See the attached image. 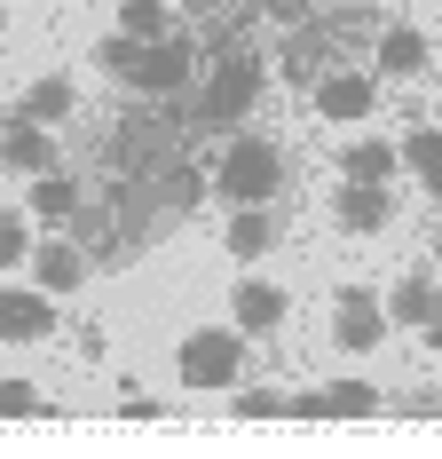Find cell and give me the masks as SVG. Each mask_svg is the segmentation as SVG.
Instances as JSON below:
<instances>
[{
	"label": "cell",
	"instance_id": "obj_1",
	"mask_svg": "<svg viewBox=\"0 0 442 459\" xmlns=\"http://www.w3.org/2000/svg\"><path fill=\"white\" fill-rule=\"evenodd\" d=\"M214 190L229 206H268L276 190H285V151L268 135H229L214 159Z\"/></svg>",
	"mask_w": 442,
	"mask_h": 459
},
{
	"label": "cell",
	"instance_id": "obj_2",
	"mask_svg": "<svg viewBox=\"0 0 442 459\" xmlns=\"http://www.w3.org/2000/svg\"><path fill=\"white\" fill-rule=\"evenodd\" d=\"M206 64H214V72H206V95H198V119H206V127H237V119L253 111L261 80H268V72H261V56L237 40V48H214Z\"/></svg>",
	"mask_w": 442,
	"mask_h": 459
},
{
	"label": "cell",
	"instance_id": "obj_3",
	"mask_svg": "<svg viewBox=\"0 0 442 459\" xmlns=\"http://www.w3.org/2000/svg\"><path fill=\"white\" fill-rule=\"evenodd\" d=\"M206 72V40L190 32V24H174L166 40H142V64H134V88L142 95H182L190 80Z\"/></svg>",
	"mask_w": 442,
	"mask_h": 459
},
{
	"label": "cell",
	"instance_id": "obj_4",
	"mask_svg": "<svg viewBox=\"0 0 442 459\" xmlns=\"http://www.w3.org/2000/svg\"><path fill=\"white\" fill-rule=\"evenodd\" d=\"M237 372H245V333L237 325H198L182 341V380L190 388H237Z\"/></svg>",
	"mask_w": 442,
	"mask_h": 459
},
{
	"label": "cell",
	"instance_id": "obj_5",
	"mask_svg": "<svg viewBox=\"0 0 442 459\" xmlns=\"http://www.w3.org/2000/svg\"><path fill=\"white\" fill-rule=\"evenodd\" d=\"M332 341H340L348 357H371V349L387 341V309H379L371 285H340V301H332Z\"/></svg>",
	"mask_w": 442,
	"mask_h": 459
},
{
	"label": "cell",
	"instance_id": "obj_6",
	"mask_svg": "<svg viewBox=\"0 0 442 459\" xmlns=\"http://www.w3.org/2000/svg\"><path fill=\"white\" fill-rule=\"evenodd\" d=\"M0 167L8 175H47L55 167V135L40 119H24V111H0Z\"/></svg>",
	"mask_w": 442,
	"mask_h": 459
},
{
	"label": "cell",
	"instance_id": "obj_7",
	"mask_svg": "<svg viewBox=\"0 0 442 459\" xmlns=\"http://www.w3.org/2000/svg\"><path fill=\"white\" fill-rule=\"evenodd\" d=\"M309 95H316V119H371L379 111V72H324Z\"/></svg>",
	"mask_w": 442,
	"mask_h": 459
},
{
	"label": "cell",
	"instance_id": "obj_8",
	"mask_svg": "<svg viewBox=\"0 0 442 459\" xmlns=\"http://www.w3.org/2000/svg\"><path fill=\"white\" fill-rule=\"evenodd\" d=\"M332 222L348 230V238H379V230L395 222V190H387V183H340Z\"/></svg>",
	"mask_w": 442,
	"mask_h": 459
},
{
	"label": "cell",
	"instance_id": "obj_9",
	"mask_svg": "<svg viewBox=\"0 0 442 459\" xmlns=\"http://www.w3.org/2000/svg\"><path fill=\"white\" fill-rule=\"evenodd\" d=\"M55 293L47 285H0V341H47Z\"/></svg>",
	"mask_w": 442,
	"mask_h": 459
},
{
	"label": "cell",
	"instance_id": "obj_10",
	"mask_svg": "<svg viewBox=\"0 0 442 459\" xmlns=\"http://www.w3.org/2000/svg\"><path fill=\"white\" fill-rule=\"evenodd\" d=\"M285 309H293V301H285V285H268V277H245V285L229 293V325H237L245 341L276 333V325H285Z\"/></svg>",
	"mask_w": 442,
	"mask_h": 459
},
{
	"label": "cell",
	"instance_id": "obj_11",
	"mask_svg": "<svg viewBox=\"0 0 442 459\" xmlns=\"http://www.w3.org/2000/svg\"><path fill=\"white\" fill-rule=\"evenodd\" d=\"M427 32H411V24H387L379 40H371V64H379V80H419L427 72Z\"/></svg>",
	"mask_w": 442,
	"mask_h": 459
},
{
	"label": "cell",
	"instance_id": "obj_12",
	"mask_svg": "<svg viewBox=\"0 0 442 459\" xmlns=\"http://www.w3.org/2000/svg\"><path fill=\"white\" fill-rule=\"evenodd\" d=\"M340 175H348V183H395V175H403V143L355 135L348 151H340Z\"/></svg>",
	"mask_w": 442,
	"mask_h": 459
},
{
	"label": "cell",
	"instance_id": "obj_13",
	"mask_svg": "<svg viewBox=\"0 0 442 459\" xmlns=\"http://www.w3.org/2000/svg\"><path fill=\"white\" fill-rule=\"evenodd\" d=\"M324 72H332V32H324V24H316V32L301 24V32L285 40V80H293V88H316Z\"/></svg>",
	"mask_w": 442,
	"mask_h": 459
},
{
	"label": "cell",
	"instance_id": "obj_14",
	"mask_svg": "<svg viewBox=\"0 0 442 459\" xmlns=\"http://www.w3.org/2000/svg\"><path fill=\"white\" fill-rule=\"evenodd\" d=\"M32 270H40L47 293H80V277H88V254H80L72 238H55V246H32Z\"/></svg>",
	"mask_w": 442,
	"mask_h": 459
},
{
	"label": "cell",
	"instance_id": "obj_15",
	"mask_svg": "<svg viewBox=\"0 0 442 459\" xmlns=\"http://www.w3.org/2000/svg\"><path fill=\"white\" fill-rule=\"evenodd\" d=\"M72 214H80V183H72V175H64V167H47V175H32V222H72Z\"/></svg>",
	"mask_w": 442,
	"mask_h": 459
},
{
	"label": "cell",
	"instance_id": "obj_16",
	"mask_svg": "<svg viewBox=\"0 0 442 459\" xmlns=\"http://www.w3.org/2000/svg\"><path fill=\"white\" fill-rule=\"evenodd\" d=\"M72 103H80V88H72L64 72H47V80H32V88H24V103H16V111H24V119H40V127H55V119H72Z\"/></svg>",
	"mask_w": 442,
	"mask_h": 459
},
{
	"label": "cell",
	"instance_id": "obj_17",
	"mask_svg": "<svg viewBox=\"0 0 442 459\" xmlns=\"http://www.w3.org/2000/svg\"><path fill=\"white\" fill-rule=\"evenodd\" d=\"M435 301H442L435 277H403L395 293H387V325H419V333H427V325H435Z\"/></svg>",
	"mask_w": 442,
	"mask_h": 459
},
{
	"label": "cell",
	"instance_id": "obj_18",
	"mask_svg": "<svg viewBox=\"0 0 442 459\" xmlns=\"http://www.w3.org/2000/svg\"><path fill=\"white\" fill-rule=\"evenodd\" d=\"M237 262H261L268 246H276V222H268V206H237V222H229V238H221Z\"/></svg>",
	"mask_w": 442,
	"mask_h": 459
},
{
	"label": "cell",
	"instance_id": "obj_19",
	"mask_svg": "<svg viewBox=\"0 0 442 459\" xmlns=\"http://www.w3.org/2000/svg\"><path fill=\"white\" fill-rule=\"evenodd\" d=\"M119 32H134V40H166V32H174V8H166V0H119Z\"/></svg>",
	"mask_w": 442,
	"mask_h": 459
},
{
	"label": "cell",
	"instance_id": "obj_20",
	"mask_svg": "<svg viewBox=\"0 0 442 459\" xmlns=\"http://www.w3.org/2000/svg\"><path fill=\"white\" fill-rule=\"evenodd\" d=\"M324 412L332 420H363V412H379V388H371V380H332V388H324Z\"/></svg>",
	"mask_w": 442,
	"mask_h": 459
},
{
	"label": "cell",
	"instance_id": "obj_21",
	"mask_svg": "<svg viewBox=\"0 0 442 459\" xmlns=\"http://www.w3.org/2000/svg\"><path fill=\"white\" fill-rule=\"evenodd\" d=\"M403 167L427 183V175L442 167V127H411V135H403Z\"/></svg>",
	"mask_w": 442,
	"mask_h": 459
},
{
	"label": "cell",
	"instance_id": "obj_22",
	"mask_svg": "<svg viewBox=\"0 0 442 459\" xmlns=\"http://www.w3.org/2000/svg\"><path fill=\"white\" fill-rule=\"evenodd\" d=\"M95 64H103L111 80H127V88H134V64H142V40H134V32H111V40L95 48Z\"/></svg>",
	"mask_w": 442,
	"mask_h": 459
},
{
	"label": "cell",
	"instance_id": "obj_23",
	"mask_svg": "<svg viewBox=\"0 0 442 459\" xmlns=\"http://www.w3.org/2000/svg\"><path fill=\"white\" fill-rule=\"evenodd\" d=\"M16 262H32V222L24 214H0V270H16Z\"/></svg>",
	"mask_w": 442,
	"mask_h": 459
},
{
	"label": "cell",
	"instance_id": "obj_24",
	"mask_svg": "<svg viewBox=\"0 0 442 459\" xmlns=\"http://www.w3.org/2000/svg\"><path fill=\"white\" fill-rule=\"evenodd\" d=\"M229 412H237V420H268V412H285V396H276V388H245V380H237V388H229Z\"/></svg>",
	"mask_w": 442,
	"mask_h": 459
},
{
	"label": "cell",
	"instance_id": "obj_25",
	"mask_svg": "<svg viewBox=\"0 0 442 459\" xmlns=\"http://www.w3.org/2000/svg\"><path fill=\"white\" fill-rule=\"evenodd\" d=\"M24 412H40V388L32 380H0V420H24Z\"/></svg>",
	"mask_w": 442,
	"mask_h": 459
},
{
	"label": "cell",
	"instance_id": "obj_26",
	"mask_svg": "<svg viewBox=\"0 0 442 459\" xmlns=\"http://www.w3.org/2000/svg\"><path fill=\"white\" fill-rule=\"evenodd\" d=\"M268 16H276V24H309L316 8H324V0H261Z\"/></svg>",
	"mask_w": 442,
	"mask_h": 459
},
{
	"label": "cell",
	"instance_id": "obj_27",
	"mask_svg": "<svg viewBox=\"0 0 442 459\" xmlns=\"http://www.w3.org/2000/svg\"><path fill=\"white\" fill-rule=\"evenodd\" d=\"M427 341H442V301H435V325H427Z\"/></svg>",
	"mask_w": 442,
	"mask_h": 459
},
{
	"label": "cell",
	"instance_id": "obj_28",
	"mask_svg": "<svg viewBox=\"0 0 442 459\" xmlns=\"http://www.w3.org/2000/svg\"><path fill=\"white\" fill-rule=\"evenodd\" d=\"M427 198H442V167H435V175H427Z\"/></svg>",
	"mask_w": 442,
	"mask_h": 459
},
{
	"label": "cell",
	"instance_id": "obj_29",
	"mask_svg": "<svg viewBox=\"0 0 442 459\" xmlns=\"http://www.w3.org/2000/svg\"><path fill=\"white\" fill-rule=\"evenodd\" d=\"M435 262H442V230H435Z\"/></svg>",
	"mask_w": 442,
	"mask_h": 459
}]
</instances>
